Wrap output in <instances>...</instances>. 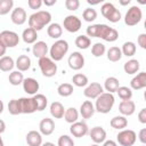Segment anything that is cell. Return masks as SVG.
Instances as JSON below:
<instances>
[{
	"label": "cell",
	"instance_id": "obj_53",
	"mask_svg": "<svg viewBox=\"0 0 146 146\" xmlns=\"http://www.w3.org/2000/svg\"><path fill=\"white\" fill-rule=\"evenodd\" d=\"M56 2H57V0H44V1H42V3H44L46 6H52Z\"/></svg>",
	"mask_w": 146,
	"mask_h": 146
},
{
	"label": "cell",
	"instance_id": "obj_54",
	"mask_svg": "<svg viewBox=\"0 0 146 146\" xmlns=\"http://www.w3.org/2000/svg\"><path fill=\"white\" fill-rule=\"evenodd\" d=\"M5 130H6V123L0 119V135L2 132H5Z\"/></svg>",
	"mask_w": 146,
	"mask_h": 146
},
{
	"label": "cell",
	"instance_id": "obj_31",
	"mask_svg": "<svg viewBox=\"0 0 146 146\" xmlns=\"http://www.w3.org/2000/svg\"><path fill=\"white\" fill-rule=\"evenodd\" d=\"M15 62L10 56H3L0 58V70L2 72H9L14 68Z\"/></svg>",
	"mask_w": 146,
	"mask_h": 146
},
{
	"label": "cell",
	"instance_id": "obj_57",
	"mask_svg": "<svg viewBox=\"0 0 146 146\" xmlns=\"http://www.w3.org/2000/svg\"><path fill=\"white\" fill-rule=\"evenodd\" d=\"M120 3H121V5H123V6L129 5V3H130V0H127V1H120Z\"/></svg>",
	"mask_w": 146,
	"mask_h": 146
},
{
	"label": "cell",
	"instance_id": "obj_8",
	"mask_svg": "<svg viewBox=\"0 0 146 146\" xmlns=\"http://www.w3.org/2000/svg\"><path fill=\"white\" fill-rule=\"evenodd\" d=\"M0 42L6 47V48H14L18 44L19 42V36L16 32L5 30L0 32Z\"/></svg>",
	"mask_w": 146,
	"mask_h": 146
},
{
	"label": "cell",
	"instance_id": "obj_50",
	"mask_svg": "<svg viewBox=\"0 0 146 146\" xmlns=\"http://www.w3.org/2000/svg\"><path fill=\"white\" fill-rule=\"evenodd\" d=\"M139 140L141 141V144H146V129L145 128H143L140 131H139Z\"/></svg>",
	"mask_w": 146,
	"mask_h": 146
},
{
	"label": "cell",
	"instance_id": "obj_18",
	"mask_svg": "<svg viewBox=\"0 0 146 146\" xmlns=\"http://www.w3.org/2000/svg\"><path fill=\"white\" fill-rule=\"evenodd\" d=\"M88 133L95 144L104 143L106 139V131L102 127H94V128H91V130Z\"/></svg>",
	"mask_w": 146,
	"mask_h": 146
},
{
	"label": "cell",
	"instance_id": "obj_52",
	"mask_svg": "<svg viewBox=\"0 0 146 146\" xmlns=\"http://www.w3.org/2000/svg\"><path fill=\"white\" fill-rule=\"evenodd\" d=\"M6 50H7V48L0 42V58L1 57H3L5 56V54H6Z\"/></svg>",
	"mask_w": 146,
	"mask_h": 146
},
{
	"label": "cell",
	"instance_id": "obj_60",
	"mask_svg": "<svg viewBox=\"0 0 146 146\" xmlns=\"http://www.w3.org/2000/svg\"><path fill=\"white\" fill-rule=\"evenodd\" d=\"M143 146H145V145H143Z\"/></svg>",
	"mask_w": 146,
	"mask_h": 146
},
{
	"label": "cell",
	"instance_id": "obj_49",
	"mask_svg": "<svg viewBox=\"0 0 146 146\" xmlns=\"http://www.w3.org/2000/svg\"><path fill=\"white\" fill-rule=\"evenodd\" d=\"M138 120L143 124L146 123V108H141L140 110V112L138 113Z\"/></svg>",
	"mask_w": 146,
	"mask_h": 146
},
{
	"label": "cell",
	"instance_id": "obj_41",
	"mask_svg": "<svg viewBox=\"0 0 146 146\" xmlns=\"http://www.w3.org/2000/svg\"><path fill=\"white\" fill-rule=\"evenodd\" d=\"M72 82H73V84L76 86V87H86V86L88 84V78H87V75H84V74L78 73V74L73 75Z\"/></svg>",
	"mask_w": 146,
	"mask_h": 146
},
{
	"label": "cell",
	"instance_id": "obj_9",
	"mask_svg": "<svg viewBox=\"0 0 146 146\" xmlns=\"http://www.w3.org/2000/svg\"><path fill=\"white\" fill-rule=\"evenodd\" d=\"M136 132L130 129H123L116 136V140L121 146H132L136 143Z\"/></svg>",
	"mask_w": 146,
	"mask_h": 146
},
{
	"label": "cell",
	"instance_id": "obj_19",
	"mask_svg": "<svg viewBox=\"0 0 146 146\" xmlns=\"http://www.w3.org/2000/svg\"><path fill=\"white\" fill-rule=\"evenodd\" d=\"M130 87L135 90H140L146 87V72H140L130 81Z\"/></svg>",
	"mask_w": 146,
	"mask_h": 146
},
{
	"label": "cell",
	"instance_id": "obj_16",
	"mask_svg": "<svg viewBox=\"0 0 146 146\" xmlns=\"http://www.w3.org/2000/svg\"><path fill=\"white\" fill-rule=\"evenodd\" d=\"M10 19L16 25H23L26 22V11H25V9L22 8V7H17V8L13 9L11 15H10Z\"/></svg>",
	"mask_w": 146,
	"mask_h": 146
},
{
	"label": "cell",
	"instance_id": "obj_14",
	"mask_svg": "<svg viewBox=\"0 0 146 146\" xmlns=\"http://www.w3.org/2000/svg\"><path fill=\"white\" fill-rule=\"evenodd\" d=\"M19 104L22 114H32L36 111L33 97H22L19 98Z\"/></svg>",
	"mask_w": 146,
	"mask_h": 146
},
{
	"label": "cell",
	"instance_id": "obj_29",
	"mask_svg": "<svg viewBox=\"0 0 146 146\" xmlns=\"http://www.w3.org/2000/svg\"><path fill=\"white\" fill-rule=\"evenodd\" d=\"M47 33L50 38L52 39H58L59 36H62L63 33V27L60 26V24L58 23H51L49 24L48 29H47Z\"/></svg>",
	"mask_w": 146,
	"mask_h": 146
},
{
	"label": "cell",
	"instance_id": "obj_38",
	"mask_svg": "<svg viewBox=\"0 0 146 146\" xmlns=\"http://www.w3.org/2000/svg\"><path fill=\"white\" fill-rule=\"evenodd\" d=\"M73 86L71 83H62L57 88V92L62 97H68L73 94Z\"/></svg>",
	"mask_w": 146,
	"mask_h": 146
},
{
	"label": "cell",
	"instance_id": "obj_7",
	"mask_svg": "<svg viewBox=\"0 0 146 146\" xmlns=\"http://www.w3.org/2000/svg\"><path fill=\"white\" fill-rule=\"evenodd\" d=\"M141 17H143V13H141V9L138 7V6H132L128 9V11L125 13V16H124V23L125 25L128 26H135L137 25L140 21H141Z\"/></svg>",
	"mask_w": 146,
	"mask_h": 146
},
{
	"label": "cell",
	"instance_id": "obj_23",
	"mask_svg": "<svg viewBox=\"0 0 146 146\" xmlns=\"http://www.w3.org/2000/svg\"><path fill=\"white\" fill-rule=\"evenodd\" d=\"M80 114L83 119H90L95 114V106L90 100H84L80 106Z\"/></svg>",
	"mask_w": 146,
	"mask_h": 146
},
{
	"label": "cell",
	"instance_id": "obj_55",
	"mask_svg": "<svg viewBox=\"0 0 146 146\" xmlns=\"http://www.w3.org/2000/svg\"><path fill=\"white\" fill-rule=\"evenodd\" d=\"M41 146H55V144H52V143H50V141H46V143H43Z\"/></svg>",
	"mask_w": 146,
	"mask_h": 146
},
{
	"label": "cell",
	"instance_id": "obj_20",
	"mask_svg": "<svg viewBox=\"0 0 146 146\" xmlns=\"http://www.w3.org/2000/svg\"><path fill=\"white\" fill-rule=\"evenodd\" d=\"M48 44L44 41H36L33 47H32V52L35 57H38L39 59L42 57H46V55L48 54Z\"/></svg>",
	"mask_w": 146,
	"mask_h": 146
},
{
	"label": "cell",
	"instance_id": "obj_2",
	"mask_svg": "<svg viewBox=\"0 0 146 146\" xmlns=\"http://www.w3.org/2000/svg\"><path fill=\"white\" fill-rule=\"evenodd\" d=\"M51 21V14L47 10H39L33 13L29 18V27L35 30L36 32L42 30Z\"/></svg>",
	"mask_w": 146,
	"mask_h": 146
},
{
	"label": "cell",
	"instance_id": "obj_43",
	"mask_svg": "<svg viewBox=\"0 0 146 146\" xmlns=\"http://www.w3.org/2000/svg\"><path fill=\"white\" fill-rule=\"evenodd\" d=\"M82 17L86 22H94L97 18V11L94 8H86L82 13Z\"/></svg>",
	"mask_w": 146,
	"mask_h": 146
},
{
	"label": "cell",
	"instance_id": "obj_39",
	"mask_svg": "<svg viewBox=\"0 0 146 146\" xmlns=\"http://www.w3.org/2000/svg\"><path fill=\"white\" fill-rule=\"evenodd\" d=\"M119 97L122 99V100H130L131 97H132V90L125 86H120L116 90Z\"/></svg>",
	"mask_w": 146,
	"mask_h": 146
},
{
	"label": "cell",
	"instance_id": "obj_26",
	"mask_svg": "<svg viewBox=\"0 0 146 146\" xmlns=\"http://www.w3.org/2000/svg\"><path fill=\"white\" fill-rule=\"evenodd\" d=\"M120 87V82L119 80L115 78V76H110L105 80L104 82V88L106 89L107 92L110 94H113V92H116L117 88Z\"/></svg>",
	"mask_w": 146,
	"mask_h": 146
},
{
	"label": "cell",
	"instance_id": "obj_27",
	"mask_svg": "<svg viewBox=\"0 0 146 146\" xmlns=\"http://www.w3.org/2000/svg\"><path fill=\"white\" fill-rule=\"evenodd\" d=\"M64 113H65L64 106L59 102L51 103V105H50V114H51L52 117H55V119H62L64 116Z\"/></svg>",
	"mask_w": 146,
	"mask_h": 146
},
{
	"label": "cell",
	"instance_id": "obj_6",
	"mask_svg": "<svg viewBox=\"0 0 146 146\" xmlns=\"http://www.w3.org/2000/svg\"><path fill=\"white\" fill-rule=\"evenodd\" d=\"M39 67L41 70V73L46 78H51L57 73V64L50 58V57H42L39 59Z\"/></svg>",
	"mask_w": 146,
	"mask_h": 146
},
{
	"label": "cell",
	"instance_id": "obj_33",
	"mask_svg": "<svg viewBox=\"0 0 146 146\" xmlns=\"http://www.w3.org/2000/svg\"><path fill=\"white\" fill-rule=\"evenodd\" d=\"M33 100L35 103V107H36V111H43L47 105H48V99L44 95L42 94H36L33 96Z\"/></svg>",
	"mask_w": 146,
	"mask_h": 146
},
{
	"label": "cell",
	"instance_id": "obj_28",
	"mask_svg": "<svg viewBox=\"0 0 146 146\" xmlns=\"http://www.w3.org/2000/svg\"><path fill=\"white\" fill-rule=\"evenodd\" d=\"M111 127L113 129H117V130H123L127 125H128V120L125 119V116L123 115H117V116H114L111 122H110Z\"/></svg>",
	"mask_w": 146,
	"mask_h": 146
},
{
	"label": "cell",
	"instance_id": "obj_59",
	"mask_svg": "<svg viewBox=\"0 0 146 146\" xmlns=\"http://www.w3.org/2000/svg\"><path fill=\"white\" fill-rule=\"evenodd\" d=\"M90 146H99L98 144H92V145H90Z\"/></svg>",
	"mask_w": 146,
	"mask_h": 146
},
{
	"label": "cell",
	"instance_id": "obj_44",
	"mask_svg": "<svg viewBox=\"0 0 146 146\" xmlns=\"http://www.w3.org/2000/svg\"><path fill=\"white\" fill-rule=\"evenodd\" d=\"M14 6L13 0H0V15H6L8 14Z\"/></svg>",
	"mask_w": 146,
	"mask_h": 146
},
{
	"label": "cell",
	"instance_id": "obj_4",
	"mask_svg": "<svg viewBox=\"0 0 146 146\" xmlns=\"http://www.w3.org/2000/svg\"><path fill=\"white\" fill-rule=\"evenodd\" d=\"M68 51V43L66 40L59 39L57 41H55L52 43V46L49 49V55L50 58L54 62H59L63 59V57L66 55V52Z\"/></svg>",
	"mask_w": 146,
	"mask_h": 146
},
{
	"label": "cell",
	"instance_id": "obj_30",
	"mask_svg": "<svg viewBox=\"0 0 146 146\" xmlns=\"http://www.w3.org/2000/svg\"><path fill=\"white\" fill-rule=\"evenodd\" d=\"M139 67L140 65L137 59H129L123 65V70L127 74H136L139 71Z\"/></svg>",
	"mask_w": 146,
	"mask_h": 146
},
{
	"label": "cell",
	"instance_id": "obj_37",
	"mask_svg": "<svg viewBox=\"0 0 146 146\" xmlns=\"http://www.w3.org/2000/svg\"><path fill=\"white\" fill-rule=\"evenodd\" d=\"M90 44H91V40L87 35L81 34V35L76 36V39H75V46L79 49H88L90 47Z\"/></svg>",
	"mask_w": 146,
	"mask_h": 146
},
{
	"label": "cell",
	"instance_id": "obj_25",
	"mask_svg": "<svg viewBox=\"0 0 146 146\" xmlns=\"http://www.w3.org/2000/svg\"><path fill=\"white\" fill-rule=\"evenodd\" d=\"M22 39L25 43H35L36 42V39H38V33L35 30L31 29V27H27L23 31L22 33Z\"/></svg>",
	"mask_w": 146,
	"mask_h": 146
},
{
	"label": "cell",
	"instance_id": "obj_3",
	"mask_svg": "<svg viewBox=\"0 0 146 146\" xmlns=\"http://www.w3.org/2000/svg\"><path fill=\"white\" fill-rule=\"evenodd\" d=\"M115 98L113 96V94L110 92H103L102 95H99L96 98V104H95V111L103 113V114H107L111 112L113 105H114Z\"/></svg>",
	"mask_w": 146,
	"mask_h": 146
},
{
	"label": "cell",
	"instance_id": "obj_13",
	"mask_svg": "<svg viewBox=\"0 0 146 146\" xmlns=\"http://www.w3.org/2000/svg\"><path fill=\"white\" fill-rule=\"evenodd\" d=\"M104 92V88L100 86V83L98 82H91L83 91V95L87 98H91V99H96L99 95H102Z\"/></svg>",
	"mask_w": 146,
	"mask_h": 146
},
{
	"label": "cell",
	"instance_id": "obj_35",
	"mask_svg": "<svg viewBox=\"0 0 146 146\" xmlns=\"http://www.w3.org/2000/svg\"><path fill=\"white\" fill-rule=\"evenodd\" d=\"M122 56H127V57H131L136 54V44L132 41H127L123 43L122 49H121Z\"/></svg>",
	"mask_w": 146,
	"mask_h": 146
},
{
	"label": "cell",
	"instance_id": "obj_48",
	"mask_svg": "<svg viewBox=\"0 0 146 146\" xmlns=\"http://www.w3.org/2000/svg\"><path fill=\"white\" fill-rule=\"evenodd\" d=\"M137 42L138 44L143 48V49H146V34L145 33H141L138 35V39H137Z\"/></svg>",
	"mask_w": 146,
	"mask_h": 146
},
{
	"label": "cell",
	"instance_id": "obj_36",
	"mask_svg": "<svg viewBox=\"0 0 146 146\" xmlns=\"http://www.w3.org/2000/svg\"><path fill=\"white\" fill-rule=\"evenodd\" d=\"M8 80H9V83L11 86H19L21 83H23L24 76H23V73L22 72H19V71H13L9 74Z\"/></svg>",
	"mask_w": 146,
	"mask_h": 146
},
{
	"label": "cell",
	"instance_id": "obj_34",
	"mask_svg": "<svg viewBox=\"0 0 146 146\" xmlns=\"http://www.w3.org/2000/svg\"><path fill=\"white\" fill-rule=\"evenodd\" d=\"M121 58H122V52L119 47H111L107 50V59L110 62L115 63V62H119Z\"/></svg>",
	"mask_w": 146,
	"mask_h": 146
},
{
	"label": "cell",
	"instance_id": "obj_58",
	"mask_svg": "<svg viewBox=\"0 0 146 146\" xmlns=\"http://www.w3.org/2000/svg\"><path fill=\"white\" fill-rule=\"evenodd\" d=\"M0 146H3V140H2L1 137H0Z\"/></svg>",
	"mask_w": 146,
	"mask_h": 146
},
{
	"label": "cell",
	"instance_id": "obj_47",
	"mask_svg": "<svg viewBox=\"0 0 146 146\" xmlns=\"http://www.w3.org/2000/svg\"><path fill=\"white\" fill-rule=\"evenodd\" d=\"M27 5L31 9H40V7L42 6V0H29Z\"/></svg>",
	"mask_w": 146,
	"mask_h": 146
},
{
	"label": "cell",
	"instance_id": "obj_11",
	"mask_svg": "<svg viewBox=\"0 0 146 146\" xmlns=\"http://www.w3.org/2000/svg\"><path fill=\"white\" fill-rule=\"evenodd\" d=\"M67 63H68V66L74 70V71H79L81 70L83 66H84V57L81 52L79 51H73L68 59H67Z\"/></svg>",
	"mask_w": 146,
	"mask_h": 146
},
{
	"label": "cell",
	"instance_id": "obj_40",
	"mask_svg": "<svg viewBox=\"0 0 146 146\" xmlns=\"http://www.w3.org/2000/svg\"><path fill=\"white\" fill-rule=\"evenodd\" d=\"M8 111L11 115H18L22 114L21 112V104H19V99H11L8 103Z\"/></svg>",
	"mask_w": 146,
	"mask_h": 146
},
{
	"label": "cell",
	"instance_id": "obj_51",
	"mask_svg": "<svg viewBox=\"0 0 146 146\" xmlns=\"http://www.w3.org/2000/svg\"><path fill=\"white\" fill-rule=\"evenodd\" d=\"M103 146H117V144L114 141V140H105L104 141V144H103Z\"/></svg>",
	"mask_w": 146,
	"mask_h": 146
},
{
	"label": "cell",
	"instance_id": "obj_1",
	"mask_svg": "<svg viewBox=\"0 0 146 146\" xmlns=\"http://www.w3.org/2000/svg\"><path fill=\"white\" fill-rule=\"evenodd\" d=\"M87 36L100 38L107 42H114L119 38V33L115 29L110 27L106 24H94L87 27Z\"/></svg>",
	"mask_w": 146,
	"mask_h": 146
},
{
	"label": "cell",
	"instance_id": "obj_5",
	"mask_svg": "<svg viewBox=\"0 0 146 146\" xmlns=\"http://www.w3.org/2000/svg\"><path fill=\"white\" fill-rule=\"evenodd\" d=\"M100 11H102V15L107 21H110L111 23H117L121 19V13H120V10L116 9L115 6L113 3H111V2L103 3V6L100 8Z\"/></svg>",
	"mask_w": 146,
	"mask_h": 146
},
{
	"label": "cell",
	"instance_id": "obj_45",
	"mask_svg": "<svg viewBox=\"0 0 146 146\" xmlns=\"http://www.w3.org/2000/svg\"><path fill=\"white\" fill-rule=\"evenodd\" d=\"M57 146H74V141L70 136L63 135V136H60L58 138Z\"/></svg>",
	"mask_w": 146,
	"mask_h": 146
},
{
	"label": "cell",
	"instance_id": "obj_42",
	"mask_svg": "<svg viewBox=\"0 0 146 146\" xmlns=\"http://www.w3.org/2000/svg\"><path fill=\"white\" fill-rule=\"evenodd\" d=\"M106 51V48H105V44L102 43V42H96L94 43V46L91 47V54L95 56V57H102Z\"/></svg>",
	"mask_w": 146,
	"mask_h": 146
},
{
	"label": "cell",
	"instance_id": "obj_17",
	"mask_svg": "<svg viewBox=\"0 0 146 146\" xmlns=\"http://www.w3.org/2000/svg\"><path fill=\"white\" fill-rule=\"evenodd\" d=\"M39 130H40V133L41 135H44V136H49L54 132L55 130V122L52 119H49V117H44L40 121L39 123Z\"/></svg>",
	"mask_w": 146,
	"mask_h": 146
},
{
	"label": "cell",
	"instance_id": "obj_15",
	"mask_svg": "<svg viewBox=\"0 0 146 146\" xmlns=\"http://www.w3.org/2000/svg\"><path fill=\"white\" fill-rule=\"evenodd\" d=\"M39 88H40V84L39 82L33 79V78H26L23 80V89L26 94L29 95H36V92L39 91Z\"/></svg>",
	"mask_w": 146,
	"mask_h": 146
},
{
	"label": "cell",
	"instance_id": "obj_12",
	"mask_svg": "<svg viewBox=\"0 0 146 146\" xmlns=\"http://www.w3.org/2000/svg\"><path fill=\"white\" fill-rule=\"evenodd\" d=\"M70 132L73 135V137L81 138V137L86 136L89 132V128H88V124L86 122H83V121H76V122H74V123L71 124Z\"/></svg>",
	"mask_w": 146,
	"mask_h": 146
},
{
	"label": "cell",
	"instance_id": "obj_24",
	"mask_svg": "<svg viewBox=\"0 0 146 146\" xmlns=\"http://www.w3.org/2000/svg\"><path fill=\"white\" fill-rule=\"evenodd\" d=\"M15 66L17 67V71L19 72H25L31 67V58L27 55H21L16 59Z\"/></svg>",
	"mask_w": 146,
	"mask_h": 146
},
{
	"label": "cell",
	"instance_id": "obj_56",
	"mask_svg": "<svg viewBox=\"0 0 146 146\" xmlns=\"http://www.w3.org/2000/svg\"><path fill=\"white\" fill-rule=\"evenodd\" d=\"M3 107H5V105H3V102L0 99V114L3 112Z\"/></svg>",
	"mask_w": 146,
	"mask_h": 146
},
{
	"label": "cell",
	"instance_id": "obj_46",
	"mask_svg": "<svg viewBox=\"0 0 146 146\" xmlns=\"http://www.w3.org/2000/svg\"><path fill=\"white\" fill-rule=\"evenodd\" d=\"M79 6H80V1L79 0H66L65 1V7H66V9H68V10H76L78 8H79Z\"/></svg>",
	"mask_w": 146,
	"mask_h": 146
},
{
	"label": "cell",
	"instance_id": "obj_22",
	"mask_svg": "<svg viewBox=\"0 0 146 146\" xmlns=\"http://www.w3.org/2000/svg\"><path fill=\"white\" fill-rule=\"evenodd\" d=\"M26 143L29 146H41L42 145V136L36 130H31L26 135Z\"/></svg>",
	"mask_w": 146,
	"mask_h": 146
},
{
	"label": "cell",
	"instance_id": "obj_21",
	"mask_svg": "<svg viewBox=\"0 0 146 146\" xmlns=\"http://www.w3.org/2000/svg\"><path fill=\"white\" fill-rule=\"evenodd\" d=\"M119 111L123 116H129V115H132L135 113L136 105L131 99L130 100H122L119 105Z\"/></svg>",
	"mask_w": 146,
	"mask_h": 146
},
{
	"label": "cell",
	"instance_id": "obj_10",
	"mask_svg": "<svg viewBox=\"0 0 146 146\" xmlns=\"http://www.w3.org/2000/svg\"><path fill=\"white\" fill-rule=\"evenodd\" d=\"M81 19L75 15H68L64 18L63 25L64 29L70 33H75L81 29Z\"/></svg>",
	"mask_w": 146,
	"mask_h": 146
},
{
	"label": "cell",
	"instance_id": "obj_32",
	"mask_svg": "<svg viewBox=\"0 0 146 146\" xmlns=\"http://www.w3.org/2000/svg\"><path fill=\"white\" fill-rule=\"evenodd\" d=\"M63 117L65 119V121L67 123H71L72 124V123H74V122L78 121V119H79V112H78V110L75 107H70V108L65 110V113H64V116Z\"/></svg>",
	"mask_w": 146,
	"mask_h": 146
}]
</instances>
